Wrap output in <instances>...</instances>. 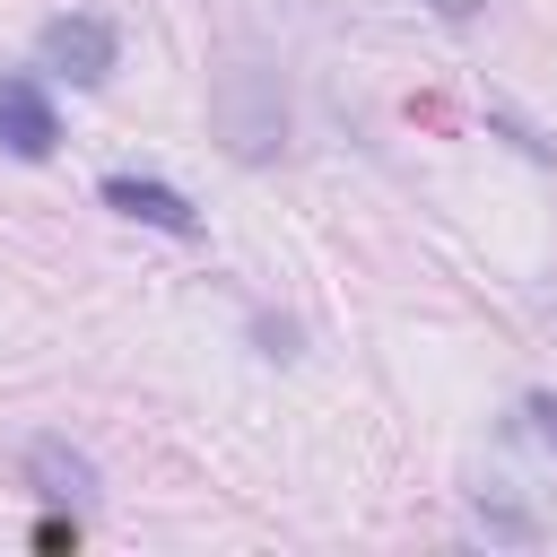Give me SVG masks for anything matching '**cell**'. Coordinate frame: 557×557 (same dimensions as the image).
Masks as SVG:
<instances>
[{
  "instance_id": "7a4b0ae2",
  "label": "cell",
  "mask_w": 557,
  "mask_h": 557,
  "mask_svg": "<svg viewBox=\"0 0 557 557\" xmlns=\"http://www.w3.org/2000/svg\"><path fill=\"white\" fill-rule=\"evenodd\" d=\"M44 70L96 87V78L113 70V26H104V17H52V26H44Z\"/></svg>"
},
{
  "instance_id": "8992f818",
  "label": "cell",
  "mask_w": 557,
  "mask_h": 557,
  "mask_svg": "<svg viewBox=\"0 0 557 557\" xmlns=\"http://www.w3.org/2000/svg\"><path fill=\"white\" fill-rule=\"evenodd\" d=\"M531 426H540V435L557 444V400H531Z\"/></svg>"
},
{
  "instance_id": "52a82bcc",
  "label": "cell",
  "mask_w": 557,
  "mask_h": 557,
  "mask_svg": "<svg viewBox=\"0 0 557 557\" xmlns=\"http://www.w3.org/2000/svg\"><path fill=\"white\" fill-rule=\"evenodd\" d=\"M426 9H435V17H453V26H461V17H470V9H479V0H426Z\"/></svg>"
},
{
  "instance_id": "5b68a950",
  "label": "cell",
  "mask_w": 557,
  "mask_h": 557,
  "mask_svg": "<svg viewBox=\"0 0 557 557\" xmlns=\"http://www.w3.org/2000/svg\"><path fill=\"white\" fill-rule=\"evenodd\" d=\"M26 470H35V487H44V496H61V505L96 496V461H87V453H70L61 435H44V444L26 453Z\"/></svg>"
},
{
  "instance_id": "3957f363",
  "label": "cell",
  "mask_w": 557,
  "mask_h": 557,
  "mask_svg": "<svg viewBox=\"0 0 557 557\" xmlns=\"http://www.w3.org/2000/svg\"><path fill=\"white\" fill-rule=\"evenodd\" d=\"M61 122H52V96L35 78H0V148L9 157H52Z\"/></svg>"
},
{
  "instance_id": "6da1fadb",
  "label": "cell",
  "mask_w": 557,
  "mask_h": 557,
  "mask_svg": "<svg viewBox=\"0 0 557 557\" xmlns=\"http://www.w3.org/2000/svg\"><path fill=\"white\" fill-rule=\"evenodd\" d=\"M218 113H226V139H235V157H270V148L287 139V104H278V87H270L261 70H226V96H218Z\"/></svg>"
},
{
  "instance_id": "277c9868",
  "label": "cell",
  "mask_w": 557,
  "mask_h": 557,
  "mask_svg": "<svg viewBox=\"0 0 557 557\" xmlns=\"http://www.w3.org/2000/svg\"><path fill=\"white\" fill-rule=\"evenodd\" d=\"M104 209L139 218V226H165V235H200V209L174 191V183H139V174H104Z\"/></svg>"
}]
</instances>
